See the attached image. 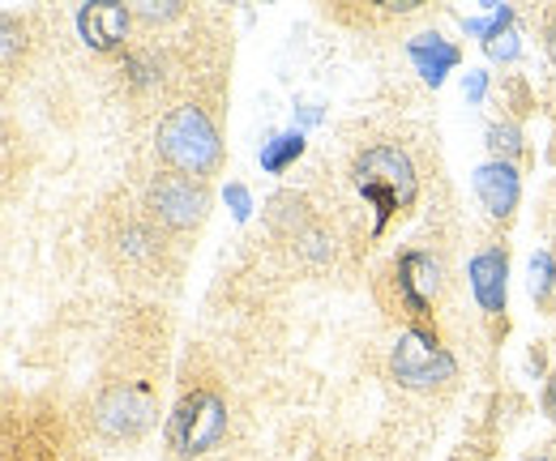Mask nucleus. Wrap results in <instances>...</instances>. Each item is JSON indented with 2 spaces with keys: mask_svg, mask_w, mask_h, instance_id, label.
Here are the masks:
<instances>
[{
  "mask_svg": "<svg viewBox=\"0 0 556 461\" xmlns=\"http://www.w3.org/2000/svg\"><path fill=\"white\" fill-rule=\"evenodd\" d=\"M351 184L372 209V235H386V227L407 214L419 201V171L412 154L394 141H372L351 158Z\"/></svg>",
  "mask_w": 556,
  "mask_h": 461,
  "instance_id": "obj_1",
  "label": "nucleus"
},
{
  "mask_svg": "<svg viewBox=\"0 0 556 461\" xmlns=\"http://www.w3.org/2000/svg\"><path fill=\"white\" fill-rule=\"evenodd\" d=\"M154 150L176 176H189V180H206L223 167L218 125H214V116L206 107L193 103V99L167 107V116L159 120V132H154Z\"/></svg>",
  "mask_w": 556,
  "mask_h": 461,
  "instance_id": "obj_2",
  "label": "nucleus"
},
{
  "mask_svg": "<svg viewBox=\"0 0 556 461\" xmlns=\"http://www.w3.org/2000/svg\"><path fill=\"white\" fill-rule=\"evenodd\" d=\"M227 394L218 385H189L167 419V445L176 449V458H206L210 449L227 440Z\"/></svg>",
  "mask_w": 556,
  "mask_h": 461,
  "instance_id": "obj_3",
  "label": "nucleus"
},
{
  "mask_svg": "<svg viewBox=\"0 0 556 461\" xmlns=\"http://www.w3.org/2000/svg\"><path fill=\"white\" fill-rule=\"evenodd\" d=\"M445 286V269L428 248H407L381 273V299L394 317H403L407 325H428L432 304Z\"/></svg>",
  "mask_w": 556,
  "mask_h": 461,
  "instance_id": "obj_4",
  "label": "nucleus"
},
{
  "mask_svg": "<svg viewBox=\"0 0 556 461\" xmlns=\"http://www.w3.org/2000/svg\"><path fill=\"white\" fill-rule=\"evenodd\" d=\"M390 376L412 394H432L458 381V363L428 325H407L390 350Z\"/></svg>",
  "mask_w": 556,
  "mask_h": 461,
  "instance_id": "obj_5",
  "label": "nucleus"
},
{
  "mask_svg": "<svg viewBox=\"0 0 556 461\" xmlns=\"http://www.w3.org/2000/svg\"><path fill=\"white\" fill-rule=\"evenodd\" d=\"M154 410H159V397L150 381H108L99 401L90 406V423L103 440L121 445V440H138L154 423Z\"/></svg>",
  "mask_w": 556,
  "mask_h": 461,
  "instance_id": "obj_6",
  "label": "nucleus"
},
{
  "mask_svg": "<svg viewBox=\"0 0 556 461\" xmlns=\"http://www.w3.org/2000/svg\"><path fill=\"white\" fill-rule=\"evenodd\" d=\"M210 193L202 180H189V176H176V171H163L150 180L146 189V214L172 231V235H189L206 222Z\"/></svg>",
  "mask_w": 556,
  "mask_h": 461,
  "instance_id": "obj_7",
  "label": "nucleus"
},
{
  "mask_svg": "<svg viewBox=\"0 0 556 461\" xmlns=\"http://www.w3.org/2000/svg\"><path fill=\"white\" fill-rule=\"evenodd\" d=\"M467 286H471V299L484 317H501L505 299H509V253L501 244H484L467 261Z\"/></svg>",
  "mask_w": 556,
  "mask_h": 461,
  "instance_id": "obj_8",
  "label": "nucleus"
},
{
  "mask_svg": "<svg viewBox=\"0 0 556 461\" xmlns=\"http://www.w3.org/2000/svg\"><path fill=\"white\" fill-rule=\"evenodd\" d=\"M471 189H476L480 205L488 209V218H496V222H509L514 209H518V201H522L518 167H514V163H501V158H488V163L476 167Z\"/></svg>",
  "mask_w": 556,
  "mask_h": 461,
  "instance_id": "obj_9",
  "label": "nucleus"
},
{
  "mask_svg": "<svg viewBox=\"0 0 556 461\" xmlns=\"http://www.w3.org/2000/svg\"><path fill=\"white\" fill-rule=\"evenodd\" d=\"M129 30H134V9H125V4H81L77 9V35L94 52L125 48Z\"/></svg>",
  "mask_w": 556,
  "mask_h": 461,
  "instance_id": "obj_10",
  "label": "nucleus"
},
{
  "mask_svg": "<svg viewBox=\"0 0 556 461\" xmlns=\"http://www.w3.org/2000/svg\"><path fill=\"white\" fill-rule=\"evenodd\" d=\"M407 56H412L416 73L432 86V90H437V86H445V77L463 65V52H458L445 35H437V30L412 35V39H407Z\"/></svg>",
  "mask_w": 556,
  "mask_h": 461,
  "instance_id": "obj_11",
  "label": "nucleus"
},
{
  "mask_svg": "<svg viewBox=\"0 0 556 461\" xmlns=\"http://www.w3.org/2000/svg\"><path fill=\"white\" fill-rule=\"evenodd\" d=\"M116 248H121V261L125 265L159 261V253H163V235H159L154 218H141V222L134 218V222H125L121 235H116Z\"/></svg>",
  "mask_w": 556,
  "mask_h": 461,
  "instance_id": "obj_12",
  "label": "nucleus"
},
{
  "mask_svg": "<svg viewBox=\"0 0 556 461\" xmlns=\"http://www.w3.org/2000/svg\"><path fill=\"white\" fill-rule=\"evenodd\" d=\"M304 129H287V132H275V137H266L262 141V150H257V158H262V171L266 176H282L300 154H304Z\"/></svg>",
  "mask_w": 556,
  "mask_h": 461,
  "instance_id": "obj_13",
  "label": "nucleus"
},
{
  "mask_svg": "<svg viewBox=\"0 0 556 461\" xmlns=\"http://www.w3.org/2000/svg\"><path fill=\"white\" fill-rule=\"evenodd\" d=\"M509 26H514V9H509V4H488L484 13L463 17V30H467L471 39H480V43H492V39L505 35Z\"/></svg>",
  "mask_w": 556,
  "mask_h": 461,
  "instance_id": "obj_14",
  "label": "nucleus"
},
{
  "mask_svg": "<svg viewBox=\"0 0 556 461\" xmlns=\"http://www.w3.org/2000/svg\"><path fill=\"white\" fill-rule=\"evenodd\" d=\"M488 150L501 163H518L527 154V137L514 120H496V125H488Z\"/></svg>",
  "mask_w": 556,
  "mask_h": 461,
  "instance_id": "obj_15",
  "label": "nucleus"
},
{
  "mask_svg": "<svg viewBox=\"0 0 556 461\" xmlns=\"http://www.w3.org/2000/svg\"><path fill=\"white\" fill-rule=\"evenodd\" d=\"M553 286H556V257L553 253H535L531 257V295H535V304H544L553 295Z\"/></svg>",
  "mask_w": 556,
  "mask_h": 461,
  "instance_id": "obj_16",
  "label": "nucleus"
},
{
  "mask_svg": "<svg viewBox=\"0 0 556 461\" xmlns=\"http://www.w3.org/2000/svg\"><path fill=\"white\" fill-rule=\"evenodd\" d=\"M488 61H501V65H509V61H518L522 56V30L518 26H509L505 35H496L492 43H484Z\"/></svg>",
  "mask_w": 556,
  "mask_h": 461,
  "instance_id": "obj_17",
  "label": "nucleus"
},
{
  "mask_svg": "<svg viewBox=\"0 0 556 461\" xmlns=\"http://www.w3.org/2000/svg\"><path fill=\"white\" fill-rule=\"evenodd\" d=\"M223 201H227V209H231L236 222H249V218H253V193H249L240 180H227V184H223Z\"/></svg>",
  "mask_w": 556,
  "mask_h": 461,
  "instance_id": "obj_18",
  "label": "nucleus"
},
{
  "mask_svg": "<svg viewBox=\"0 0 556 461\" xmlns=\"http://www.w3.org/2000/svg\"><path fill=\"white\" fill-rule=\"evenodd\" d=\"M463 94H467V103H471V107H476V103H484L488 68H467V77H463Z\"/></svg>",
  "mask_w": 556,
  "mask_h": 461,
  "instance_id": "obj_19",
  "label": "nucleus"
},
{
  "mask_svg": "<svg viewBox=\"0 0 556 461\" xmlns=\"http://www.w3.org/2000/svg\"><path fill=\"white\" fill-rule=\"evenodd\" d=\"M544 43H548V56L556 61V9L548 13V26H544Z\"/></svg>",
  "mask_w": 556,
  "mask_h": 461,
  "instance_id": "obj_20",
  "label": "nucleus"
},
{
  "mask_svg": "<svg viewBox=\"0 0 556 461\" xmlns=\"http://www.w3.org/2000/svg\"><path fill=\"white\" fill-rule=\"evenodd\" d=\"M544 414H548V419H556V376L544 385Z\"/></svg>",
  "mask_w": 556,
  "mask_h": 461,
  "instance_id": "obj_21",
  "label": "nucleus"
},
{
  "mask_svg": "<svg viewBox=\"0 0 556 461\" xmlns=\"http://www.w3.org/2000/svg\"><path fill=\"white\" fill-rule=\"evenodd\" d=\"M300 120H304V125H317V120H321V112H317V107H300Z\"/></svg>",
  "mask_w": 556,
  "mask_h": 461,
  "instance_id": "obj_22",
  "label": "nucleus"
},
{
  "mask_svg": "<svg viewBox=\"0 0 556 461\" xmlns=\"http://www.w3.org/2000/svg\"><path fill=\"white\" fill-rule=\"evenodd\" d=\"M527 461H556L553 453H540V458H527Z\"/></svg>",
  "mask_w": 556,
  "mask_h": 461,
  "instance_id": "obj_23",
  "label": "nucleus"
}]
</instances>
